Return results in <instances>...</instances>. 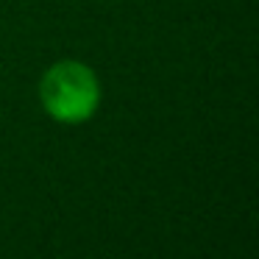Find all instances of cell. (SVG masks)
Returning <instances> with one entry per match:
<instances>
[{
    "label": "cell",
    "instance_id": "cell-1",
    "mask_svg": "<svg viewBox=\"0 0 259 259\" xmlns=\"http://www.w3.org/2000/svg\"><path fill=\"white\" fill-rule=\"evenodd\" d=\"M42 103L59 120H84L98 106V81L90 67L78 62H62L48 70L42 81Z\"/></svg>",
    "mask_w": 259,
    "mask_h": 259
}]
</instances>
